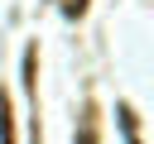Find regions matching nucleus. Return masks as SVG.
Here are the masks:
<instances>
[{"label":"nucleus","mask_w":154,"mask_h":144,"mask_svg":"<svg viewBox=\"0 0 154 144\" xmlns=\"http://www.w3.org/2000/svg\"><path fill=\"white\" fill-rule=\"evenodd\" d=\"M77 144H96V106L82 110V134H77Z\"/></svg>","instance_id":"f03ea898"},{"label":"nucleus","mask_w":154,"mask_h":144,"mask_svg":"<svg viewBox=\"0 0 154 144\" xmlns=\"http://www.w3.org/2000/svg\"><path fill=\"white\" fill-rule=\"evenodd\" d=\"M0 144H14V120H10V96L0 91Z\"/></svg>","instance_id":"f257e3e1"},{"label":"nucleus","mask_w":154,"mask_h":144,"mask_svg":"<svg viewBox=\"0 0 154 144\" xmlns=\"http://www.w3.org/2000/svg\"><path fill=\"white\" fill-rule=\"evenodd\" d=\"M58 5H63V14H67V19H77V14H87V0H58Z\"/></svg>","instance_id":"7ed1b4c3"},{"label":"nucleus","mask_w":154,"mask_h":144,"mask_svg":"<svg viewBox=\"0 0 154 144\" xmlns=\"http://www.w3.org/2000/svg\"><path fill=\"white\" fill-rule=\"evenodd\" d=\"M130 144H135V139H130Z\"/></svg>","instance_id":"20e7f679"}]
</instances>
